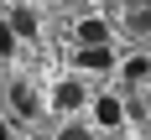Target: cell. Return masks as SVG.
Instances as JSON below:
<instances>
[{
	"label": "cell",
	"instance_id": "1",
	"mask_svg": "<svg viewBox=\"0 0 151 140\" xmlns=\"http://www.w3.org/2000/svg\"><path fill=\"white\" fill-rule=\"evenodd\" d=\"M73 36H78V47H109V21L104 16H83Z\"/></svg>",
	"mask_w": 151,
	"mask_h": 140
},
{
	"label": "cell",
	"instance_id": "2",
	"mask_svg": "<svg viewBox=\"0 0 151 140\" xmlns=\"http://www.w3.org/2000/svg\"><path fill=\"white\" fill-rule=\"evenodd\" d=\"M83 99H89V93H83V83H78V78H63L58 88H52V104H58L63 114H73V109H83Z\"/></svg>",
	"mask_w": 151,
	"mask_h": 140
},
{
	"label": "cell",
	"instance_id": "3",
	"mask_svg": "<svg viewBox=\"0 0 151 140\" xmlns=\"http://www.w3.org/2000/svg\"><path fill=\"white\" fill-rule=\"evenodd\" d=\"M78 68H83V73H104V68H115V52H109V47H78Z\"/></svg>",
	"mask_w": 151,
	"mask_h": 140
},
{
	"label": "cell",
	"instance_id": "4",
	"mask_svg": "<svg viewBox=\"0 0 151 140\" xmlns=\"http://www.w3.org/2000/svg\"><path fill=\"white\" fill-rule=\"evenodd\" d=\"M94 119L104 124V130H120V124H125V104L104 93V99H94Z\"/></svg>",
	"mask_w": 151,
	"mask_h": 140
},
{
	"label": "cell",
	"instance_id": "5",
	"mask_svg": "<svg viewBox=\"0 0 151 140\" xmlns=\"http://www.w3.org/2000/svg\"><path fill=\"white\" fill-rule=\"evenodd\" d=\"M125 26L136 36H151V0H130L125 5Z\"/></svg>",
	"mask_w": 151,
	"mask_h": 140
},
{
	"label": "cell",
	"instance_id": "6",
	"mask_svg": "<svg viewBox=\"0 0 151 140\" xmlns=\"http://www.w3.org/2000/svg\"><path fill=\"white\" fill-rule=\"evenodd\" d=\"M11 109L16 114H21V119H31V114H37V93H31V83H11Z\"/></svg>",
	"mask_w": 151,
	"mask_h": 140
},
{
	"label": "cell",
	"instance_id": "7",
	"mask_svg": "<svg viewBox=\"0 0 151 140\" xmlns=\"http://www.w3.org/2000/svg\"><path fill=\"white\" fill-rule=\"evenodd\" d=\"M11 31H16V36H26V42H31V36H37V16H31L26 5H16V11H11Z\"/></svg>",
	"mask_w": 151,
	"mask_h": 140
},
{
	"label": "cell",
	"instance_id": "8",
	"mask_svg": "<svg viewBox=\"0 0 151 140\" xmlns=\"http://www.w3.org/2000/svg\"><path fill=\"white\" fill-rule=\"evenodd\" d=\"M151 78V57H130L125 62V83H146Z\"/></svg>",
	"mask_w": 151,
	"mask_h": 140
},
{
	"label": "cell",
	"instance_id": "9",
	"mask_svg": "<svg viewBox=\"0 0 151 140\" xmlns=\"http://www.w3.org/2000/svg\"><path fill=\"white\" fill-rule=\"evenodd\" d=\"M16 42H21V36L11 31V21H0V57H11V52H16Z\"/></svg>",
	"mask_w": 151,
	"mask_h": 140
},
{
	"label": "cell",
	"instance_id": "10",
	"mask_svg": "<svg viewBox=\"0 0 151 140\" xmlns=\"http://www.w3.org/2000/svg\"><path fill=\"white\" fill-rule=\"evenodd\" d=\"M58 140H94V135L83 130V124H63V135H58Z\"/></svg>",
	"mask_w": 151,
	"mask_h": 140
},
{
	"label": "cell",
	"instance_id": "11",
	"mask_svg": "<svg viewBox=\"0 0 151 140\" xmlns=\"http://www.w3.org/2000/svg\"><path fill=\"white\" fill-rule=\"evenodd\" d=\"M0 140H11V130H5V124H0Z\"/></svg>",
	"mask_w": 151,
	"mask_h": 140
},
{
	"label": "cell",
	"instance_id": "12",
	"mask_svg": "<svg viewBox=\"0 0 151 140\" xmlns=\"http://www.w3.org/2000/svg\"><path fill=\"white\" fill-rule=\"evenodd\" d=\"M109 140H115V135H109Z\"/></svg>",
	"mask_w": 151,
	"mask_h": 140
}]
</instances>
